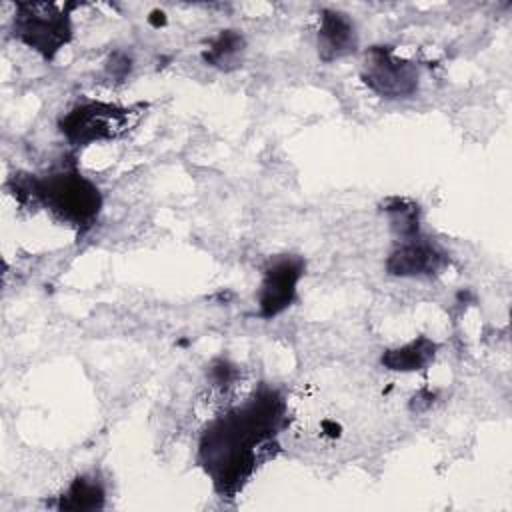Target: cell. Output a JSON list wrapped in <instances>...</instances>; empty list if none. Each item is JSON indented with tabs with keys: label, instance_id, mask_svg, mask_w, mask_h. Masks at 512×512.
I'll return each instance as SVG.
<instances>
[{
	"label": "cell",
	"instance_id": "obj_1",
	"mask_svg": "<svg viewBox=\"0 0 512 512\" xmlns=\"http://www.w3.org/2000/svg\"><path fill=\"white\" fill-rule=\"evenodd\" d=\"M286 404L278 390L262 386L244 404L218 416L200 438V464L214 488L230 496L268 456L284 424Z\"/></svg>",
	"mask_w": 512,
	"mask_h": 512
},
{
	"label": "cell",
	"instance_id": "obj_2",
	"mask_svg": "<svg viewBox=\"0 0 512 512\" xmlns=\"http://www.w3.org/2000/svg\"><path fill=\"white\" fill-rule=\"evenodd\" d=\"M36 198L38 206L76 228H90L102 208L98 186L70 168L36 178Z\"/></svg>",
	"mask_w": 512,
	"mask_h": 512
},
{
	"label": "cell",
	"instance_id": "obj_3",
	"mask_svg": "<svg viewBox=\"0 0 512 512\" xmlns=\"http://www.w3.org/2000/svg\"><path fill=\"white\" fill-rule=\"evenodd\" d=\"M144 106H118L110 102L76 104L60 118V132L74 146L116 140L142 118Z\"/></svg>",
	"mask_w": 512,
	"mask_h": 512
},
{
	"label": "cell",
	"instance_id": "obj_4",
	"mask_svg": "<svg viewBox=\"0 0 512 512\" xmlns=\"http://www.w3.org/2000/svg\"><path fill=\"white\" fill-rule=\"evenodd\" d=\"M14 36L52 60L72 38L70 14L50 2H20L14 14Z\"/></svg>",
	"mask_w": 512,
	"mask_h": 512
},
{
	"label": "cell",
	"instance_id": "obj_5",
	"mask_svg": "<svg viewBox=\"0 0 512 512\" xmlns=\"http://www.w3.org/2000/svg\"><path fill=\"white\" fill-rule=\"evenodd\" d=\"M362 80L378 96L402 100L416 94L420 70L412 60L398 56L388 46H372L364 56Z\"/></svg>",
	"mask_w": 512,
	"mask_h": 512
},
{
	"label": "cell",
	"instance_id": "obj_6",
	"mask_svg": "<svg viewBox=\"0 0 512 512\" xmlns=\"http://www.w3.org/2000/svg\"><path fill=\"white\" fill-rule=\"evenodd\" d=\"M304 268V260L294 254L278 256L268 264L258 294V308L262 318H274L294 302Z\"/></svg>",
	"mask_w": 512,
	"mask_h": 512
},
{
	"label": "cell",
	"instance_id": "obj_7",
	"mask_svg": "<svg viewBox=\"0 0 512 512\" xmlns=\"http://www.w3.org/2000/svg\"><path fill=\"white\" fill-rule=\"evenodd\" d=\"M448 264V254L436 244L420 238H408L386 258V270L400 278H420L440 274Z\"/></svg>",
	"mask_w": 512,
	"mask_h": 512
},
{
	"label": "cell",
	"instance_id": "obj_8",
	"mask_svg": "<svg viewBox=\"0 0 512 512\" xmlns=\"http://www.w3.org/2000/svg\"><path fill=\"white\" fill-rule=\"evenodd\" d=\"M358 48L356 26L344 12L324 10L318 28V54L324 62L344 58Z\"/></svg>",
	"mask_w": 512,
	"mask_h": 512
},
{
	"label": "cell",
	"instance_id": "obj_9",
	"mask_svg": "<svg viewBox=\"0 0 512 512\" xmlns=\"http://www.w3.org/2000/svg\"><path fill=\"white\" fill-rule=\"evenodd\" d=\"M436 342L428 336H418L398 348H390L382 354L380 362L384 368L394 372H416L426 368L436 356Z\"/></svg>",
	"mask_w": 512,
	"mask_h": 512
},
{
	"label": "cell",
	"instance_id": "obj_10",
	"mask_svg": "<svg viewBox=\"0 0 512 512\" xmlns=\"http://www.w3.org/2000/svg\"><path fill=\"white\" fill-rule=\"evenodd\" d=\"M106 490L98 476L82 474L72 480L68 490L60 496V510H100L104 508Z\"/></svg>",
	"mask_w": 512,
	"mask_h": 512
},
{
	"label": "cell",
	"instance_id": "obj_11",
	"mask_svg": "<svg viewBox=\"0 0 512 512\" xmlns=\"http://www.w3.org/2000/svg\"><path fill=\"white\" fill-rule=\"evenodd\" d=\"M246 42L244 36L236 30H222L216 38L210 40V44L204 48L202 58L214 68L220 70H232L242 62Z\"/></svg>",
	"mask_w": 512,
	"mask_h": 512
},
{
	"label": "cell",
	"instance_id": "obj_12",
	"mask_svg": "<svg viewBox=\"0 0 512 512\" xmlns=\"http://www.w3.org/2000/svg\"><path fill=\"white\" fill-rule=\"evenodd\" d=\"M384 212L388 214V220L392 228L404 236V238H414L418 236L420 228V208L408 198H390L384 204Z\"/></svg>",
	"mask_w": 512,
	"mask_h": 512
},
{
	"label": "cell",
	"instance_id": "obj_13",
	"mask_svg": "<svg viewBox=\"0 0 512 512\" xmlns=\"http://www.w3.org/2000/svg\"><path fill=\"white\" fill-rule=\"evenodd\" d=\"M210 376L216 384H230L236 376V366H232L230 362L226 360H216L212 366H210Z\"/></svg>",
	"mask_w": 512,
	"mask_h": 512
},
{
	"label": "cell",
	"instance_id": "obj_14",
	"mask_svg": "<svg viewBox=\"0 0 512 512\" xmlns=\"http://www.w3.org/2000/svg\"><path fill=\"white\" fill-rule=\"evenodd\" d=\"M110 72L114 76H126L130 72V58L124 56V54H116L112 60H110Z\"/></svg>",
	"mask_w": 512,
	"mask_h": 512
},
{
	"label": "cell",
	"instance_id": "obj_15",
	"mask_svg": "<svg viewBox=\"0 0 512 512\" xmlns=\"http://www.w3.org/2000/svg\"><path fill=\"white\" fill-rule=\"evenodd\" d=\"M148 22H150V24H154V26H162V24L166 22V16H164V12H158V10H154V12L150 14Z\"/></svg>",
	"mask_w": 512,
	"mask_h": 512
},
{
	"label": "cell",
	"instance_id": "obj_16",
	"mask_svg": "<svg viewBox=\"0 0 512 512\" xmlns=\"http://www.w3.org/2000/svg\"><path fill=\"white\" fill-rule=\"evenodd\" d=\"M322 426H324V428H326V430H328V432H326V434H330V436H338V434H340V432H338V430H340V426H338V424H336V422H330V420H324V422H322Z\"/></svg>",
	"mask_w": 512,
	"mask_h": 512
}]
</instances>
